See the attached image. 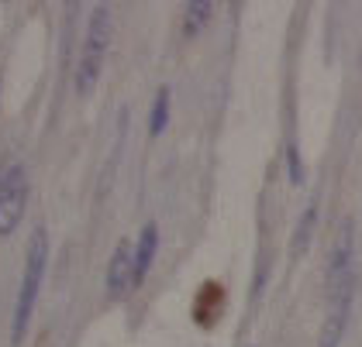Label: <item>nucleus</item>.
I'll list each match as a JSON object with an SVG mask.
<instances>
[{
    "label": "nucleus",
    "instance_id": "obj_1",
    "mask_svg": "<svg viewBox=\"0 0 362 347\" xmlns=\"http://www.w3.org/2000/svg\"><path fill=\"white\" fill-rule=\"evenodd\" d=\"M45 265H49V234H45V227H35V234L28 241V251H25V275H21V289H18V303H14V320H11V341L14 344L25 341V334L31 327L35 303H38L42 282H45Z\"/></svg>",
    "mask_w": 362,
    "mask_h": 347
},
{
    "label": "nucleus",
    "instance_id": "obj_2",
    "mask_svg": "<svg viewBox=\"0 0 362 347\" xmlns=\"http://www.w3.org/2000/svg\"><path fill=\"white\" fill-rule=\"evenodd\" d=\"M107 45H111V7L100 4V7H93V14H90L83 55H80V66H76V93H80V97L93 93V86L100 80V69H104Z\"/></svg>",
    "mask_w": 362,
    "mask_h": 347
},
{
    "label": "nucleus",
    "instance_id": "obj_3",
    "mask_svg": "<svg viewBox=\"0 0 362 347\" xmlns=\"http://www.w3.org/2000/svg\"><path fill=\"white\" fill-rule=\"evenodd\" d=\"M352 299H356V272H349V275L328 282V317H325V327H321V337H317L321 344L317 347L341 344L349 317H352Z\"/></svg>",
    "mask_w": 362,
    "mask_h": 347
},
{
    "label": "nucleus",
    "instance_id": "obj_4",
    "mask_svg": "<svg viewBox=\"0 0 362 347\" xmlns=\"http://www.w3.org/2000/svg\"><path fill=\"white\" fill-rule=\"evenodd\" d=\"M28 207V172L25 165H7L0 169V238L14 234Z\"/></svg>",
    "mask_w": 362,
    "mask_h": 347
},
{
    "label": "nucleus",
    "instance_id": "obj_5",
    "mask_svg": "<svg viewBox=\"0 0 362 347\" xmlns=\"http://www.w3.org/2000/svg\"><path fill=\"white\" fill-rule=\"evenodd\" d=\"M132 275H135V262H132V244L117 241L111 262H107V296L121 299L132 293Z\"/></svg>",
    "mask_w": 362,
    "mask_h": 347
},
{
    "label": "nucleus",
    "instance_id": "obj_6",
    "mask_svg": "<svg viewBox=\"0 0 362 347\" xmlns=\"http://www.w3.org/2000/svg\"><path fill=\"white\" fill-rule=\"evenodd\" d=\"M156 251H159V227L156 224H145L139 234V244L132 248V262H135V275H132V289L145 282L148 268L156 262Z\"/></svg>",
    "mask_w": 362,
    "mask_h": 347
},
{
    "label": "nucleus",
    "instance_id": "obj_7",
    "mask_svg": "<svg viewBox=\"0 0 362 347\" xmlns=\"http://www.w3.org/2000/svg\"><path fill=\"white\" fill-rule=\"evenodd\" d=\"M352 258H356V248H352V220H345L341 231H338V241H334V248H332L328 282L341 279V275H349V272H352Z\"/></svg>",
    "mask_w": 362,
    "mask_h": 347
},
{
    "label": "nucleus",
    "instance_id": "obj_8",
    "mask_svg": "<svg viewBox=\"0 0 362 347\" xmlns=\"http://www.w3.org/2000/svg\"><path fill=\"white\" fill-rule=\"evenodd\" d=\"M211 14H214V4L211 0H194V4H187V11H183V35L187 38H197L204 25L211 21Z\"/></svg>",
    "mask_w": 362,
    "mask_h": 347
},
{
    "label": "nucleus",
    "instance_id": "obj_9",
    "mask_svg": "<svg viewBox=\"0 0 362 347\" xmlns=\"http://www.w3.org/2000/svg\"><path fill=\"white\" fill-rule=\"evenodd\" d=\"M166 124H169V86H163L156 93V100H152V110H148V134L159 138L166 131Z\"/></svg>",
    "mask_w": 362,
    "mask_h": 347
},
{
    "label": "nucleus",
    "instance_id": "obj_10",
    "mask_svg": "<svg viewBox=\"0 0 362 347\" xmlns=\"http://www.w3.org/2000/svg\"><path fill=\"white\" fill-rule=\"evenodd\" d=\"M314 220H317V207H307V214L300 217V224H297V234H293V255L307 251V241H310V231H314Z\"/></svg>",
    "mask_w": 362,
    "mask_h": 347
},
{
    "label": "nucleus",
    "instance_id": "obj_11",
    "mask_svg": "<svg viewBox=\"0 0 362 347\" xmlns=\"http://www.w3.org/2000/svg\"><path fill=\"white\" fill-rule=\"evenodd\" d=\"M286 165H290V179L300 186V183H304V165H300V152H297L293 145L286 148Z\"/></svg>",
    "mask_w": 362,
    "mask_h": 347
}]
</instances>
